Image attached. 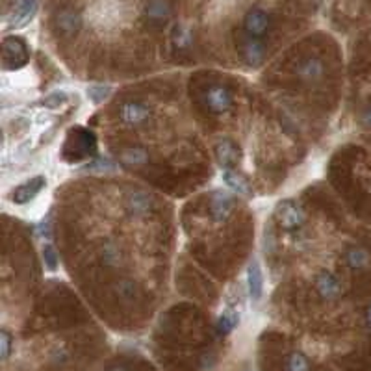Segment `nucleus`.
Instances as JSON below:
<instances>
[{
	"label": "nucleus",
	"mask_w": 371,
	"mask_h": 371,
	"mask_svg": "<svg viewBox=\"0 0 371 371\" xmlns=\"http://www.w3.org/2000/svg\"><path fill=\"white\" fill-rule=\"evenodd\" d=\"M30 60L28 47L21 38L15 35H8L2 41V63L4 69L15 71V69L24 67Z\"/></svg>",
	"instance_id": "obj_1"
},
{
	"label": "nucleus",
	"mask_w": 371,
	"mask_h": 371,
	"mask_svg": "<svg viewBox=\"0 0 371 371\" xmlns=\"http://www.w3.org/2000/svg\"><path fill=\"white\" fill-rule=\"evenodd\" d=\"M275 221L284 231H297L306 223V212L293 199H284L275 208Z\"/></svg>",
	"instance_id": "obj_2"
},
{
	"label": "nucleus",
	"mask_w": 371,
	"mask_h": 371,
	"mask_svg": "<svg viewBox=\"0 0 371 371\" xmlns=\"http://www.w3.org/2000/svg\"><path fill=\"white\" fill-rule=\"evenodd\" d=\"M203 104L212 113H226L234 104V99H232L229 88L221 84H212L203 93Z\"/></svg>",
	"instance_id": "obj_3"
},
{
	"label": "nucleus",
	"mask_w": 371,
	"mask_h": 371,
	"mask_svg": "<svg viewBox=\"0 0 371 371\" xmlns=\"http://www.w3.org/2000/svg\"><path fill=\"white\" fill-rule=\"evenodd\" d=\"M315 292L320 295L323 301H336V299L342 297L343 293V286L340 277L332 271H321L318 273L314 281Z\"/></svg>",
	"instance_id": "obj_4"
},
{
	"label": "nucleus",
	"mask_w": 371,
	"mask_h": 371,
	"mask_svg": "<svg viewBox=\"0 0 371 371\" xmlns=\"http://www.w3.org/2000/svg\"><path fill=\"white\" fill-rule=\"evenodd\" d=\"M152 115V108L147 102L129 101L119 108V119L129 126H140L149 121Z\"/></svg>",
	"instance_id": "obj_5"
},
{
	"label": "nucleus",
	"mask_w": 371,
	"mask_h": 371,
	"mask_svg": "<svg viewBox=\"0 0 371 371\" xmlns=\"http://www.w3.org/2000/svg\"><path fill=\"white\" fill-rule=\"evenodd\" d=\"M271 26V19L267 15L265 10L262 8H251L243 19V30H245V34L254 38V40H260V38H264L267 32H270Z\"/></svg>",
	"instance_id": "obj_6"
},
{
	"label": "nucleus",
	"mask_w": 371,
	"mask_h": 371,
	"mask_svg": "<svg viewBox=\"0 0 371 371\" xmlns=\"http://www.w3.org/2000/svg\"><path fill=\"white\" fill-rule=\"evenodd\" d=\"M38 12V0H13V8L10 12V28H23L34 19Z\"/></svg>",
	"instance_id": "obj_7"
},
{
	"label": "nucleus",
	"mask_w": 371,
	"mask_h": 371,
	"mask_svg": "<svg viewBox=\"0 0 371 371\" xmlns=\"http://www.w3.org/2000/svg\"><path fill=\"white\" fill-rule=\"evenodd\" d=\"M215 162L220 163L221 171L223 169H234L242 160V154H240V149L232 140H220L214 147Z\"/></svg>",
	"instance_id": "obj_8"
},
{
	"label": "nucleus",
	"mask_w": 371,
	"mask_h": 371,
	"mask_svg": "<svg viewBox=\"0 0 371 371\" xmlns=\"http://www.w3.org/2000/svg\"><path fill=\"white\" fill-rule=\"evenodd\" d=\"M234 212V197L226 192H215L210 199V215L215 223H225Z\"/></svg>",
	"instance_id": "obj_9"
},
{
	"label": "nucleus",
	"mask_w": 371,
	"mask_h": 371,
	"mask_svg": "<svg viewBox=\"0 0 371 371\" xmlns=\"http://www.w3.org/2000/svg\"><path fill=\"white\" fill-rule=\"evenodd\" d=\"M143 13H145L147 21L151 24H156V26H162L171 19L173 15V6L169 0H149L143 8Z\"/></svg>",
	"instance_id": "obj_10"
},
{
	"label": "nucleus",
	"mask_w": 371,
	"mask_h": 371,
	"mask_svg": "<svg viewBox=\"0 0 371 371\" xmlns=\"http://www.w3.org/2000/svg\"><path fill=\"white\" fill-rule=\"evenodd\" d=\"M124 208L135 217H145L154 210V199L143 192H132L124 197Z\"/></svg>",
	"instance_id": "obj_11"
},
{
	"label": "nucleus",
	"mask_w": 371,
	"mask_h": 371,
	"mask_svg": "<svg viewBox=\"0 0 371 371\" xmlns=\"http://www.w3.org/2000/svg\"><path fill=\"white\" fill-rule=\"evenodd\" d=\"M240 54H242L243 62L256 67V65L264 62L265 47L260 40H254V38L247 35V38H243L242 43H240Z\"/></svg>",
	"instance_id": "obj_12"
},
{
	"label": "nucleus",
	"mask_w": 371,
	"mask_h": 371,
	"mask_svg": "<svg viewBox=\"0 0 371 371\" xmlns=\"http://www.w3.org/2000/svg\"><path fill=\"white\" fill-rule=\"evenodd\" d=\"M54 24H56V30L60 34L71 38V35L79 34L80 28H82V17L79 15V12H74L71 8H65V10L56 13Z\"/></svg>",
	"instance_id": "obj_13"
},
{
	"label": "nucleus",
	"mask_w": 371,
	"mask_h": 371,
	"mask_svg": "<svg viewBox=\"0 0 371 371\" xmlns=\"http://www.w3.org/2000/svg\"><path fill=\"white\" fill-rule=\"evenodd\" d=\"M221 176H223V182L231 188L232 192H236L238 195H243V197H253V186H251L245 174L238 173L236 169H223Z\"/></svg>",
	"instance_id": "obj_14"
},
{
	"label": "nucleus",
	"mask_w": 371,
	"mask_h": 371,
	"mask_svg": "<svg viewBox=\"0 0 371 371\" xmlns=\"http://www.w3.org/2000/svg\"><path fill=\"white\" fill-rule=\"evenodd\" d=\"M45 186H47L45 176H34V179L26 180L24 184L15 188V192L12 193V199L17 204H26L28 201H32V199L45 188Z\"/></svg>",
	"instance_id": "obj_15"
},
{
	"label": "nucleus",
	"mask_w": 371,
	"mask_h": 371,
	"mask_svg": "<svg viewBox=\"0 0 371 371\" xmlns=\"http://www.w3.org/2000/svg\"><path fill=\"white\" fill-rule=\"evenodd\" d=\"M247 286H249V297L253 299V303H258L264 292V275H262V267H260L258 260H251L247 267Z\"/></svg>",
	"instance_id": "obj_16"
},
{
	"label": "nucleus",
	"mask_w": 371,
	"mask_h": 371,
	"mask_svg": "<svg viewBox=\"0 0 371 371\" xmlns=\"http://www.w3.org/2000/svg\"><path fill=\"white\" fill-rule=\"evenodd\" d=\"M240 310L238 306H226L223 312L220 314L217 321H215V331L221 336H226V334H231L238 325H240Z\"/></svg>",
	"instance_id": "obj_17"
},
{
	"label": "nucleus",
	"mask_w": 371,
	"mask_h": 371,
	"mask_svg": "<svg viewBox=\"0 0 371 371\" xmlns=\"http://www.w3.org/2000/svg\"><path fill=\"white\" fill-rule=\"evenodd\" d=\"M119 162L124 167H140L149 162V151L145 147H126L119 152Z\"/></svg>",
	"instance_id": "obj_18"
},
{
	"label": "nucleus",
	"mask_w": 371,
	"mask_h": 371,
	"mask_svg": "<svg viewBox=\"0 0 371 371\" xmlns=\"http://www.w3.org/2000/svg\"><path fill=\"white\" fill-rule=\"evenodd\" d=\"M370 251L364 247H360V245H353V247H349L345 251V262L351 270H364L370 265Z\"/></svg>",
	"instance_id": "obj_19"
},
{
	"label": "nucleus",
	"mask_w": 371,
	"mask_h": 371,
	"mask_svg": "<svg viewBox=\"0 0 371 371\" xmlns=\"http://www.w3.org/2000/svg\"><path fill=\"white\" fill-rule=\"evenodd\" d=\"M297 74L303 80L315 82V80H320L321 74H323V63H321L318 58H304L303 62L297 65Z\"/></svg>",
	"instance_id": "obj_20"
},
{
	"label": "nucleus",
	"mask_w": 371,
	"mask_h": 371,
	"mask_svg": "<svg viewBox=\"0 0 371 371\" xmlns=\"http://www.w3.org/2000/svg\"><path fill=\"white\" fill-rule=\"evenodd\" d=\"M284 370L286 371H312V364H310L308 356L301 351H293L286 356L284 362Z\"/></svg>",
	"instance_id": "obj_21"
},
{
	"label": "nucleus",
	"mask_w": 371,
	"mask_h": 371,
	"mask_svg": "<svg viewBox=\"0 0 371 371\" xmlns=\"http://www.w3.org/2000/svg\"><path fill=\"white\" fill-rule=\"evenodd\" d=\"M171 38H173V43L179 49H186V47L192 45V32H190V28H186L184 24H176Z\"/></svg>",
	"instance_id": "obj_22"
},
{
	"label": "nucleus",
	"mask_w": 371,
	"mask_h": 371,
	"mask_svg": "<svg viewBox=\"0 0 371 371\" xmlns=\"http://www.w3.org/2000/svg\"><path fill=\"white\" fill-rule=\"evenodd\" d=\"M67 101L69 95L65 91H52V93H49L47 97H43L41 104L45 108H49V110H56V108H62Z\"/></svg>",
	"instance_id": "obj_23"
},
{
	"label": "nucleus",
	"mask_w": 371,
	"mask_h": 371,
	"mask_svg": "<svg viewBox=\"0 0 371 371\" xmlns=\"http://www.w3.org/2000/svg\"><path fill=\"white\" fill-rule=\"evenodd\" d=\"M110 91L112 90L108 85H91V88H88V97L93 104H101V102L106 101Z\"/></svg>",
	"instance_id": "obj_24"
},
{
	"label": "nucleus",
	"mask_w": 371,
	"mask_h": 371,
	"mask_svg": "<svg viewBox=\"0 0 371 371\" xmlns=\"http://www.w3.org/2000/svg\"><path fill=\"white\" fill-rule=\"evenodd\" d=\"M12 345H13L12 334H10L6 329H2V331H0V356H2V360L10 358V354H12Z\"/></svg>",
	"instance_id": "obj_25"
},
{
	"label": "nucleus",
	"mask_w": 371,
	"mask_h": 371,
	"mask_svg": "<svg viewBox=\"0 0 371 371\" xmlns=\"http://www.w3.org/2000/svg\"><path fill=\"white\" fill-rule=\"evenodd\" d=\"M43 260H45V265L49 271H56L58 270V254L54 251L51 243H47L43 247Z\"/></svg>",
	"instance_id": "obj_26"
},
{
	"label": "nucleus",
	"mask_w": 371,
	"mask_h": 371,
	"mask_svg": "<svg viewBox=\"0 0 371 371\" xmlns=\"http://www.w3.org/2000/svg\"><path fill=\"white\" fill-rule=\"evenodd\" d=\"M119 292H121V295H123L124 299L134 297V284L126 281L121 282V284H119Z\"/></svg>",
	"instance_id": "obj_27"
},
{
	"label": "nucleus",
	"mask_w": 371,
	"mask_h": 371,
	"mask_svg": "<svg viewBox=\"0 0 371 371\" xmlns=\"http://www.w3.org/2000/svg\"><path fill=\"white\" fill-rule=\"evenodd\" d=\"M38 236H41L43 240H51V225L49 221H43L38 225Z\"/></svg>",
	"instance_id": "obj_28"
},
{
	"label": "nucleus",
	"mask_w": 371,
	"mask_h": 371,
	"mask_svg": "<svg viewBox=\"0 0 371 371\" xmlns=\"http://www.w3.org/2000/svg\"><path fill=\"white\" fill-rule=\"evenodd\" d=\"M362 123H364L365 126H370V129H371V106L365 108L364 113H362Z\"/></svg>",
	"instance_id": "obj_29"
},
{
	"label": "nucleus",
	"mask_w": 371,
	"mask_h": 371,
	"mask_svg": "<svg viewBox=\"0 0 371 371\" xmlns=\"http://www.w3.org/2000/svg\"><path fill=\"white\" fill-rule=\"evenodd\" d=\"M364 323H365V329H370L371 331V304L365 308V312H364Z\"/></svg>",
	"instance_id": "obj_30"
}]
</instances>
